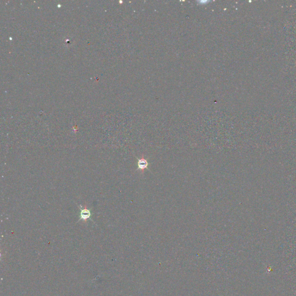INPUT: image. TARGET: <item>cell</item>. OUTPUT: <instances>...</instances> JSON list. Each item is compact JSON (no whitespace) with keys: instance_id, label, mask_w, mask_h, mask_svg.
Segmentation results:
<instances>
[{"instance_id":"obj_1","label":"cell","mask_w":296,"mask_h":296,"mask_svg":"<svg viewBox=\"0 0 296 296\" xmlns=\"http://www.w3.org/2000/svg\"><path fill=\"white\" fill-rule=\"evenodd\" d=\"M91 216V212L89 209H87V206L85 205L84 207L81 209V218L79 220H83V222H86L87 219L90 218Z\"/></svg>"},{"instance_id":"obj_2","label":"cell","mask_w":296,"mask_h":296,"mask_svg":"<svg viewBox=\"0 0 296 296\" xmlns=\"http://www.w3.org/2000/svg\"><path fill=\"white\" fill-rule=\"evenodd\" d=\"M148 162L144 158V156L142 155L141 159L138 160V168L142 171V173H144V171L148 168Z\"/></svg>"}]
</instances>
